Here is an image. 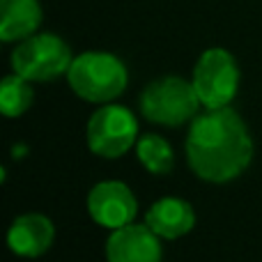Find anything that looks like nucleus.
I'll use <instances>...</instances> for the list:
<instances>
[{
	"label": "nucleus",
	"instance_id": "obj_1",
	"mask_svg": "<svg viewBox=\"0 0 262 262\" xmlns=\"http://www.w3.org/2000/svg\"><path fill=\"white\" fill-rule=\"evenodd\" d=\"M186 159L205 182L226 184L237 180L253 159V140L239 113L223 106L195 115L186 134Z\"/></svg>",
	"mask_w": 262,
	"mask_h": 262
},
{
	"label": "nucleus",
	"instance_id": "obj_2",
	"mask_svg": "<svg viewBox=\"0 0 262 262\" xmlns=\"http://www.w3.org/2000/svg\"><path fill=\"white\" fill-rule=\"evenodd\" d=\"M67 83L74 95L90 104H111L124 92L129 83V72L118 55L104 51H88L72 60Z\"/></svg>",
	"mask_w": 262,
	"mask_h": 262
},
{
	"label": "nucleus",
	"instance_id": "obj_3",
	"mask_svg": "<svg viewBox=\"0 0 262 262\" xmlns=\"http://www.w3.org/2000/svg\"><path fill=\"white\" fill-rule=\"evenodd\" d=\"M200 97L193 83L180 76H163L152 81L140 95V113L161 127H182L200 111Z\"/></svg>",
	"mask_w": 262,
	"mask_h": 262
},
{
	"label": "nucleus",
	"instance_id": "obj_4",
	"mask_svg": "<svg viewBox=\"0 0 262 262\" xmlns=\"http://www.w3.org/2000/svg\"><path fill=\"white\" fill-rule=\"evenodd\" d=\"M72 60V49L64 39L51 32H35L12 51V72L30 83H46L62 74L67 76Z\"/></svg>",
	"mask_w": 262,
	"mask_h": 262
},
{
	"label": "nucleus",
	"instance_id": "obj_5",
	"mask_svg": "<svg viewBox=\"0 0 262 262\" xmlns=\"http://www.w3.org/2000/svg\"><path fill=\"white\" fill-rule=\"evenodd\" d=\"M191 83L205 108H223L239 90V67L230 51L207 49L195 62Z\"/></svg>",
	"mask_w": 262,
	"mask_h": 262
},
{
	"label": "nucleus",
	"instance_id": "obj_6",
	"mask_svg": "<svg viewBox=\"0 0 262 262\" xmlns=\"http://www.w3.org/2000/svg\"><path fill=\"white\" fill-rule=\"evenodd\" d=\"M88 147L101 159H120L138 143V122L134 113L118 104H101L88 120Z\"/></svg>",
	"mask_w": 262,
	"mask_h": 262
},
{
	"label": "nucleus",
	"instance_id": "obj_7",
	"mask_svg": "<svg viewBox=\"0 0 262 262\" xmlns=\"http://www.w3.org/2000/svg\"><path fill=\"white\" fill-rule=\"evenodd\" d=\"M138 212V200L124 182H99L88 193V214L108 230L129 226Z\"/></svg>",
	"mask_w": 262,
	"mask_h": 262
},
{
	"label": "nucleus",
	"instance_id": "obj_8",
	"mask_svg": "<svg viewBox=\"0 0 262 262\" xmlns=\"http://www.w3.org/2000/svg\"><path fill=\"white\" fill-rule=\"evenodd\" d=\"M161 237L145 223H129L111 232L106 239L108 262H161Z\"/></svg>",
	"mask_w": 262,
	"mask_h": 262
},
{
	"label": "nucleus",
	"instance_id": "obj_9",
	"mask_svg": "<svg viewBox=\"0 0 262 262\" xmlns=\"http://www.w3.org/2000/svg\"><path fill=\"white\" fill-rule=\"evenodd\" d=\"M55 239V226L44 214H21L14 219L7 232V246L21 258H39Z\"/></svg>",
	"mask_w": 262,
	"mask_h": 262
},
{
	"label": "nucleus",
	"instance_id": "obj_10",
	"mask_svg": "<svg viewBox=\"0 0 262 262\" xmlns=\"http://www.w3.org/2000/svg\"><path fill=\"white\" fill-rule=\"evenodd\" d=\"M145 223L161 239H180L195 226V212L182 198H161L147 209Z\"/></svg>",
	"mask_w": 262,
	"mask_h": 262
},
{
	"label": "nucleus",
	"instance_id": "obj_11",
	"mask_svg": "<svg viewBox=\"0 0 262 262\" xmlns=\"http://www.w3.org/2000/svg\"><path fill=\"white\" fill-rule=\"evenodd\" d=\"M39 0H0V39L23 41L41 26Z\"/></svg>",
	"mask_w": 262,
	"mask_h": 262
},
{
	"label": "nucleus",
	"instance_id": "obj_12",
	"mask_svg": "<svg viewBox=\"0 0 262 262\" xmlns=\"http://www.w3.org/2000/svg\"><path fill=\"white\" fill-rule=\"evenodd\" d=\"M136 154H138V161L143 163V168L152 175H168L175 166L172 147L166 143V138H161L157 134H147L143 138H138Z\"/></svg>",
	"mask_w": 262,
	"mask_h": 262
},
{
	"label": "nucleus",
	"instance_id": "obj_13",
	"mask_svg": "<svg viewBox=\"0 0 262 262\" xmlns=\"http://www.w3.org/2000/svg\"><path fill=\"white\" fill-rule=\"evenodd\" d=\"M32 85L28 78L18 74H9L0 83V108L7 118H18L32 106Z\"/></svg>",
	"mask_w": 262,
	"mask_h": 262
}]
</instances>
